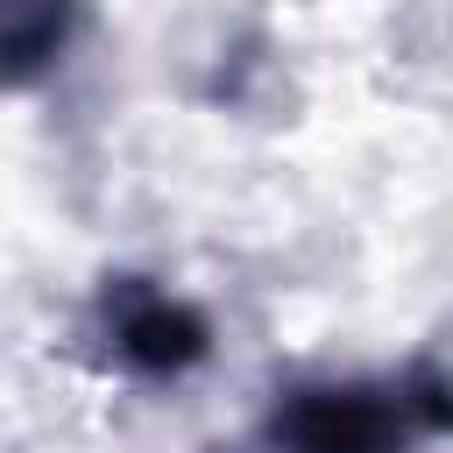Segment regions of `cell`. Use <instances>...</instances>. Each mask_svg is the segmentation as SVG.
Masks as SVG:
<instances>
[{"instance_id":"7a4b0ae2","label":"cell","mask_w":453,"mask_h":453,"mask_svg":"<svg viewBox=\"0 0 453 453\" xmlns=\"http://www.w3.org/2000/svg\"><path fill=\"white\" fill-rule=\"evenodd\" d=\"M120 340H127V354H134V361H149V368H177V361H191V354L205 347L198 319H191V311H177V304H163V297H149L142 311H127Z\"/></svg>"},{"instance_id":"6da1fadb","label":"cell","mask_w":453,"mask_h":453,"mask_svg":"<svg viewBox=\"0 0 453 453\" xmlns=\"http://www.w3.org/2000/svg\"><path fill=\"white\" fill-rule=\"evenodd\" d=\"M389 411L375 396H304L283 418V446L290 453H389Z\"/></svg>"}]
</instances>
